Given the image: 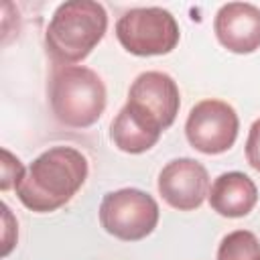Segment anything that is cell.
<instances>
[{"instance_id": "cell-11", "label": "cell", "mask_w": 260, "mask_h": 260, "mask_svg": "<svg viewBox=\"0 0 260 260\" xmlns=\"http://www.w3.org/2000/svg\"><path fill=\"white\" fill-rule=\"evenodd\" d=\"M110 138L114 142L116 148H120L122 152H128V154H140V152H146L150 150L158 138L150 136L148 132H144L140 126H136L122 110L116 114V118L112 120V126H110Z\"/></svg>"}, {"instance_id": "cell-14", "label": "cell", "mask_w": 260, "mask_h": 260, "mask_svg": "<svg viewBox=\"0 0 260 260\" xmlns=\"http://www.w3.org/2000/svg\"><path fill=\"white\" fill-rule=\"evenodd\" d=\"M246 160L254 171L260 173V118L250 126L246 138Z\"/></svg>"}, {"instance_id": "cell-15", "label": "cell", "mask_w": 260, "mask_h": 260, "mask_svg": "<svg viewBox=\"0 0 260 260\" xmlns=\"http://www.w3.org/2000/svg\"><path fill=\"white\" fill-rule=\"evenodd\" d=\"M2 211H4V248H2V256H8L10 254V250H12V246L16 244V221H14V217H12V213H10V207L4 203L2 205Z\"/></svg>"}, {"instance_id": "cell-7", "label": "cell", "mask_w": 260, "mask_h": 260, "mask_svg": "<svg viewBox=\"0 0 260 260\" xmlns=\"http://www.w3.org/2000/svg\"><path fill=\"white\" fill-rule=\"evenodd\" d=\"M240 120L236 110L221 100H203L195 104L185 122L189 144L203 154H221L238 138Z\"/></svg>"}, {"instance_id": "cell-1", "label": "cell", "mask_w": 260, "mask_h": 260, "mask_svg": "<svg viewBox=\"0 0 260 260\" xmlns=\"http://www.w3.org/2000/svg\"><path fill=\"white\" fill-rule=\"evenodd\" d=\"M87 158L73 146H51L41 152L16 185L20 203L37 213H51L83 187L87 179Z\"/></svg>"}, {"instance_id": "cell-8", "label": "cell", "mask_w": 260, "mask_h": 260, "mask_svg": "<svg viewBox=\"0 0 260 260\" xmlns=\"http://www.w3.org/2000/svg\"><path fill=\"white\" fill-rule=\"evenodd\" d=\"M156 187L171 207L179 211H193L201 207L209 195V175L199 160L183 156L169 160L162 167Z\"/></svg>"}, {"instance_id": "cell-9", "label": "cell", "mask_w": 260, "mask_h": 260, "mask_svg": "<svg viewBox=\"0 0 260 260\" xmlns=\"http://www.w3.org/2000/svg\"><path fill=\"white\" fill-rule=\"evenodd\" d=\"M213 30L228 51L238 55L254 53L260 49V8L250 2H228L217 10Z\"/></svg>"}, {"instance_id": "cell-10", "label": "cell", "mask_w": 260, "mask_h": 260, "mask_svg": "<svg viewBox=\"0 0 260 260\" xmlns=\"http://www.w3.org/2000/svg\"><path fill=\"white\" fill-rule=\"evenodd\" d=\"M207 199L215 213L236 219L248 215L254 209L258 201V189L248 175L240 171H230L221 173L213 181Z\"/></svg>"}, {"instance_id": "cell-4", "label": "cell", "mask_w": 260, "mask_h": 260, "mask_svg": "<svg viewBox=\"0 0 260 260\" xmlns=\"http://www.w3.org/2000/svg\"><path fill=\"white\" fill-rule=\"evenodd\" d=\"M179 106L181 95L175 79L162 71H144L132 81L122 112L144 132L160 138L162 130L175 122Z\"/></svg>"}, {"instance_id": "cell-5", "label": "cell", "mask_w": 260, "mask_h": 260, "mask_svg": "<svg viewBox=\"0 0 260 260\" xmlns=\"http://www.w3.org/2000/svg\"><path fill=\"white\" fill-rule=\"evenodd\" d=\"M120 45L136 57H154L171 53L179 43V24L175 16L158 6L132 8L116 22Z\"/></svg>"}, {"instance_id": "cell-12", "label": "cell", "mask_w": 260, "mask_h": 260, "mask_svg": "<svg viewBox=\"0 0 260 260\" xmlns=\"http://www.w3.org/2000/svg\"><path fill=\"white\" fill-rule=\"evenodd\" d=\"M217 260H260V242L248 230L230 232L219 242Z\"/></svg>"}, {"instance_id": "cell-13", "label": "cell", "mask_w": 260, "mask_h": 260, "mask_svg": "<svg viewBox=\"0 0 260 260\" xmlns=\"http://www.w3.org/2000/svg\"><path fill=\"white\" fill-rule=\"evenodd\" d=\"M0 169H2V175H0V189L2 191H8V189H16V185L22 181V177H24V167H22V162H20V158L18 156H14L8 148H2V165H0Z\"/></svg>"}, {"instance_id": "cell-2", "label": "cell", "mask_w": 260, "mask_h": 260, "mask_svg": "<svg viewBox=\"0 0 260 260\" xmlns=\"http://www.w3.org/2000/svg\"><path fill=\"white\" fill-rule=\"evenodd\" d=\"M108 30V12L93 0H69L57 6L45 32L49 57L59 65L83 61Z\"/></svg>"}, {"instance_id": "cell-3", "label": "cell", "mask_w": 260, "mask_h": 260, "mask_svg": "<svg viewBox=\"0 0 260 260\" xmlns=\"http://www.w3.org/2000/svg\"><path fill=\"white\" fill-rule=\"evenodd\" d=\"M47 95L55 120L69 128H87L95 124L108 102L102 77L83 65L55 67L47 85Z\"/></svg>"}, {"instance_id": "cell-6", "label": "cell", "mask_w": 260, "mask_h": 260, "mask_svg": "<svg viewBox=\"0 0 260 260\" xmlns=\"http://www.w3.org/2000/svg\"><path fill=\"white\" fill-rule=\"evenodd\" d=\"M158 203L140 189H118L104 195L100 203L102 228L124 242H138L150 236L158 223Z\"/></svg>"}]
</instances>
